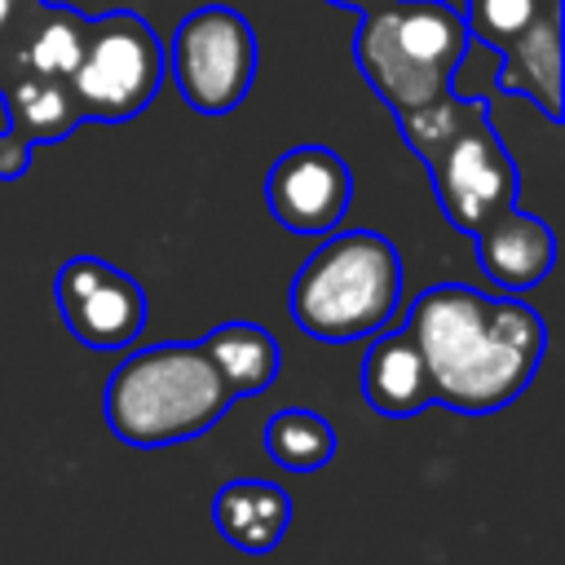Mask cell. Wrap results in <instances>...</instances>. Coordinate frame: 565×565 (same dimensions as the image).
<instances>
[{"label": "cell", "mask_w": 565, "mask_h": 565, "mask_svg": "<svg viewBox=\"0 0 565 565\" xmlns=\"http://www.w3.org/2000/svg\"><path fill=\"white\" fill-rule=\"evenodd\" d=\"M499 93L534 102L552 124H561V4L543 9L512 44L499 49Z\"/></svg>", "instance_id": "obj_14"}, {"label": "cell", "mask_w": 565, "mask_h": 565, "mask_svg": "<svg viewBox=\"0 0 565 565\" xmlns=\"http://www.w3.org/2000/svg\"><path fill=\"white\" fill-rule=\"evenodd\" d=\"M177 93L199 115H230L256 79V31L230 4H199L163 49Z\"/></svg>", "instance_id": "obj_6"}, {"label": "cell", "mask_w": 565, "mask_h": 565, "mask_svg": "<svg viewBox=\"0 0 565 565\" xmlns=\"http://www.w3.org/2000/svg\"><path fill=\"white\" fill-rule=\"evenodd\" d=\"M362 393H366V406L384 419H411V415L437 406L428 366L406 327L371 340V349L362 358Z\"/></svg>", "instance_id": "obj_13"}, {"label": "cell", "mask_w": 565, "mask_h": 565, "mask_svg": "<svg viewBox=\"0 0 565 565\" xmlns=\"http://www.w3.org/2000/svg\"><path fill=\"white\" fill-rule=\"evenodd\" d=\"M84 31L88 18L66 4L49 0H22L0 31V49L9 53L13 75H49V79H71L84 53Z\"/></svg>", "instance_id": "obj_10"}, {"label": "cell", "mask_w": 565, "mask_h": 565, "mask_svg": "<svg viewBox=\"0 0 565 565\" xmlns=\"http://www.w3.org/2000/svg\"><path fill=\"white\" fill-rule=\"evenodd\" d=\"M4 115H9V128L18 137H26L31 146H53V141H66L79 124H84V110L71 93V79H49V75H13L4 88Z\"/></svg>", "instance_id": "obj_15"}, {"label": "cell", "mask_w": 565, "mask_h": 565, "mask_svg": "<svg viewBox=\"0 0 565 565\" xmlns=\"http://www.w3.org/2000/svg\"><path fill=\"white\" fill-rule=\"evenodd\" d=\"M66 331L84 349H132L146 331V287L102 256H71L53 278Z\"/></svg>", "instance_id": "obj_8"}, {"label": "cell", "mask_w": 565, "mask_h": 565, "mask_svg": "<svg viewBox=\"0 0 565 565\" xmlns=\"http://www.w3.org/2000/svg\"><path fill=\"white\" fill-rule=\"evenodd\" d=\"M477 243V260L481 274L499 287V291H530L539 287L552 265H556V234L543 216L521 212L516 203L503 207L499 216H490L481 230H472Z\"/></svg>", "instance_id": "obj_11"}, {"label": "cell", "mask_w": 565, "mask_h": 565, "mask_svg": "<svg viewBox=\"0 0 565 565\" xmlns=\"http://www.w3.org/2000/svg\"><path fill=\"white\" fill-rule=\"evenodd\" d=\"M556 0H468V35L490 44V49H503L512 44L543 9H552Z\"/></svg>", "instance_id": "obj_19"}, {"label": "cell", "mask_w": 565, "mask_h": 565, "mask_svg": "<svg viewBox=\"0 0 565 565\" xmlns=\"http://www.w3.org/2000/svg\"><path fill=\"white\" fill-rule=\"evenodd\" d=\"M402 300V252L375 230L327 234L291 282V318L309 340L349 344L388 327Z\"/></svg>", "instance_id": "obj_3"}, {"label": "cell", "mask_w": 565, "mask_h": 565, "mask_svg": "<svg viewBox=\"0 0 565 565\" xmlns=\"http://www.w3.org/2000/svg\"><path fill=\"white\" fill-rule=\"evenodd\" d=\"M31 168V141L18 137L9 124H0V181H18Z\"/></svg>", "instance_id": "obj_20"}, {"label": "cell", "mask_w": 565, "mask_h": 565, "mask_svg": "<svg viewBox=\"0 0 565 565\" xmlns=\"http://www.w3.org/2000/svg\"><path fill=\"white\" fill-rule=\"evenodd\" d=\"M168 75L163 40L154 26L132 9H110L102 18H88L84 53L71 75V93L84 110V119L124 124L141 115Z\"/></svg>", "instance_id": "obj_5"}, {"label": "cell", "mask_w": 565, "mask_h": 565, "mask_svg": "<svg viewBox=\"0 0 565 565\" xmlns=\"http://www.w3.org/2000/svg\"><path fill=\"white\" fill-rule=\"evenodd\" d=\"M199 344H203L207 358L221 366V375H225V384H230L234 397L265 393V388L278 380V366H282L278 340H274L260 322H247V318L221 322V327H212Z\"/></svg>", "instance_id": "obj_16"}, {"label": "cell", "mask_w": 565, "mask_h": 565, "mask_svg": "<svg viewBox=\"0 0 565 565\" xmlns=\"http://www.w3.org/2000/svg\"><path fill=\"white\" fill-rule=\"evenodd\" d=\"M406 331L428 366L433 402L459 415L512 406L547 349L543 318L508 296H486L468 282H437L415 296Z\"/></svg>", "instance_id": "obj_1"}, {"label": "cell", "mask_w": 565, "mask_h": 565, "mask_svg": "<svg viewBox=\"0 0 565 565\" xmlns=\"http://www.w3.org/2000/svg\"><path fill=\"white\" fill-rule=\"evenodd\" d=\"M331 4L353 9V13H371V9H380V4H388V0H331Z\"/></svg>", "instance_id": "obj_21"}, {"label": "cell", "mask_w": 565, "mask_h": 565, "mask_svg": "<svg viewBox=\"0 0 565 565\" xmlns=\"http://www.w3.org/2000/svg\"><path fill=\"white\" fill-rule=\"evenodd\" d=\"M13 9H18V4H13V0H0V31H4V26H9V18H13Z\"/></svg>", "instance_id": "obj_22"}, {"label": "cell", "mask_w": 565, "mask_h": 565, "mask_svg": "<svg viewBox=\"0 0 565 565\" xmlns=\"http://www.w3.org/2000/svg\"><path fill=\"white\" fill-rule=\"evenodd\" d=\"M234 393L203 344L132 349L106 380L102 415L132 450L181 446L225 419Z\"/></svg>", "instance_id": "obj_2"}, {"label": "cell", "mask_w": 565, "mask_h": 565, "mask_svg": "<svg viewBox=\"0 0 565 565\" xmlns=\"http://www.w3.org/2000/svg\"><path fill=\"white\" fill-rule=\"evenodd\" d=\"M13 79V71H9V53H0V88Z\"/></svg>", "instance_id": "obj_23"}, {"label": "cell", "mask_w": 565, "mask_h": 565, "mask_svg": "<svg viewBox=\"0 0 565 565\" xmlns=\"http://www.w3.org/2000/svg\"><path fill=\"white\" fill-rule=\"evenodd\" d=\"M353 199V172L349 163L318 141L282 150L265 172V203L269 216L300 234V238H327L340 230Z\"/></svg>", "instance_id": "obj_9"}, {"label": "cell", "mask_w": 565, "mask_h": 565, "mask_svg": "<svg viewBox=\"0 0 565 565\" xmlns=\"http://www.w3.org/2000/svg\"><path fill=\"white\" fill-rule=\"evenodd\" d=\"M468 22L446 0H388L362 13L353 62L388 110L424 106L455 88L468 57Z\"/></svg>", "instance_id": "obj_4"}, {"label": "cell", "mask_w": 565, "mask_h": 565, "mask_svg": "<svg viewBox=\"0 0 565 565\" xmlns=\"http://www.w3.org/2000/svg\"><path fill=\"white\" fill-rule=\"evenodd\" d=\"M291 494L274 481H225L216 494H212V525L216 534L243 552V556H265L282 543L287 525H291Z\"/></svg>", "instance_id": "obj_12"}, {"label": "cell", "mask_w": 565, "mask_h": 565, "mask_svg": "<svg viewBox=\"0 0 565 565\" xmlns=\"http://www.w3.org/2000/svg\"><path fill=\"white\" fill-rule=\"evenodd\" d=\"M481 110H486V97L450 88V93H441V97H433V102H424V106L393 110V115H397V132H402V141H406L419 159H428L433 150H441V146H446L468 119H477Z\"/></svg>", "instance_id": "obj_18"}, {"label": "cell", "mask_w": 565, "mask_h": 565, "mask_svg": "<svg viewBox=\"0 0 565 565\" xmlns=\"http://www.w3.org/2000/svg\"><path fill=\"white\" fill-rule=\"evenodd\" d=\"M265 455L287 472H318L335 455V428L318 411H278L265 419Z\"/></svg>", "instance_id": "obj_17"}, {"label": "cell", "mask_w": 565, "mask_h": 565, "mask_svg": "<svg viewBox=\"0 0 565 565\" xmlns=\"http://www.w3.org/2000/svg\"><path fill=\"white\" fill-rule=\"evenodd\" d=\"M424 168L433 177L446 221L463 234L481 230L490 216H499L503 207L516 203V163H512L508 146L499 141L486 110L477 119H468L441 150H433L424 159Z\"/></svg>", "instance_id": "obj_7"}]
</instances>
